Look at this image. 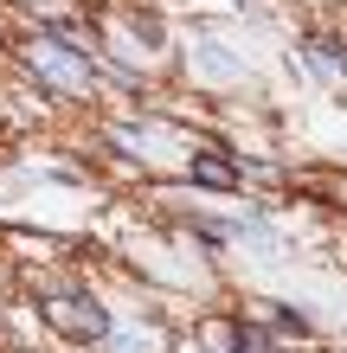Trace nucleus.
Instances as JSON below:
<instances>
[{
    "label": "nucleus",
    "mask_w": 347,
    "mask_h": 353,
    "mask_svg": "<svg viewBox=\"0 0 347 353\" xmlns=\"http://www.w3.org/2000/svg\"><path fill=\"white\" fill-rule=\"evenodd\" d=\"M26 65L46 77L52 90H90V52H77V46H65V39H32L26 46Z\"/></svg>",
    "instance_id": "f257e3e1"
},
{
    "label": "nucleus",
    "mask_w": 347,
    "mask_h": 353,
    "mask_svg": "<svg viewBox=\"0 0 347 353\" xmlns=\"http://www.w3.org/2000/svg\"><path fill=\"white\" fill-rule=\"evenodd\" d=\"M46 321L71 341H110V308L97 296H52L46 302Z\"/></svg>",
    "instance_id": "f03ea898"
},
{
    "label": "nucleus",
    "mask_w": 347,
    "mask_h": 353,
    "mask_svg": "<svg viewBox=\"0 0 347 353\" xmlns=\"http://www.w3.org/2000/svg\"><path fill=\"white\" fill-rule=\"evenodd\" d=\"M309 65L321 77H347V46H341V39H315V46H309Z\"/></svg>",
    "instance_id": "7ed1b4c3"
},
{
    "label": "nucleus",
    "mask_w": 347,
    "mask_h": 353,
    "mask_svg": "<svg viewBox=\"0 0 347 353\" xmlns=\"http://www.w3.org/2000/svg\"><path fill=\"white\" fill-rule=\"evenodd\" d=\"M193 180L199 186H238V168L219 161V154H193Z\"/></svg>",
    "instance_id": "20e7f679"
},
{
    "label": "nucleus",
    "mask_w": 347,
    "mask_h": 353,
    "mask_svg": "<svg viewBox=\"0 0 347 353\" xmlns=\"http://www.w3.org/2000/svg\"><path fill=\"white\" fill-rule=\"evenodd\" d=\"M226 341H232V353H277V341L264 334V327H251V321H232Z\"/></svg>",
    "instance_id": "39448f33"
},
{
    "label": "nucleus",
    "mask_w": 347,
    "mask_h": 353,
    "mask_svg": "<svg viewBox=\"0 0 347 353\" xmlns=\"http://www.w3.org/2000/svg\"><path fill=\"white\" fill-rule=\"evenodd\" d=\"M277 327H283V334H309V321H302L296 308H283V315H277Z\"/></svg>",
    "instance_id": "423d86ee"
}]
</instances>
